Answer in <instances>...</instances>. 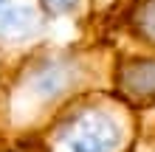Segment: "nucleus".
<instances>
[{"instance_id":"obj_5","label":"nucleus","mask_w":155,"mask_h":152,"mask_svg":"<svg viewBox=\"0 0 155 152\" xmlns=\"http://www.w3.org/2000/svg\"><path fill=\"white\" fill-rule=\"evenodd\" d=\"M0 6H3V0H0Z\"/></svg>"},{"instance_id":"obj_4","label":"nucleus","mask_w":155,"mask_h":152,"mask_svg":"<svg viewBox=\"0 0 155 152\" xmlns=\"http://www.w3.org/2000/svg\"><path fill=\"white\" fill-rule=\"evenodd\" d=\"M147 23H150V28H152V31H155V8H152V11H150V14H147Z\"/></svg>"},{"instance_id":"obj_3","label":"nucleus","mask_w":155,"mask_h":152,"mask_svg":"<svg viewBox=\"0 0 155 152\" xmlns=\"http://www.w3.org/2000/svg\"><path fill=\"white\" fill-rule=\"evenodd\" d=\"M51 8H57V11H68V8L76 6V0H48Z\"/></svg>"},{"instance_id":"obj_1","label":"nucleus","mask_w":155,"mask_h":152,"mask_svg":"<svg viewBox=\"0 0 155 152\" xmlns=\"http://www.w3.org/2000/svg\"><path fill=\"white\" fill-rule=\"evenodd\" d=\"M118 130L104 115H87L71 132V152H113Z\"/></svg>"},{"instance_id":"obj_2","label":"nucleus","mask_w":155,"mask_h":152,"mask_svg":"<svg viewBox=\"0 0 155 152\" xmlns=\"http://www.w3.org/2000/svg\"><path fill=\"white\" fill-rule=\"evenodd\" d=\"M127 85L138 93H155V62H135L127 70Z\"/></svg>"}]
</instances>
